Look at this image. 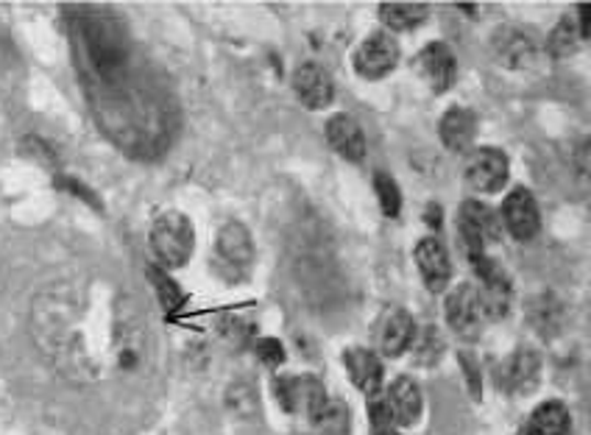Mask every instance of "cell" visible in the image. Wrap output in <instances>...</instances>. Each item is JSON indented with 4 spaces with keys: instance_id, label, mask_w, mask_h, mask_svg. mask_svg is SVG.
<instances>
[{
    "instance_id": "1",
    "label": "cell",
    "mask_w": 591,
    "mask_h": 435,
    "mask_svg": "<svg viewBox=\"0 0 591 435\" xmlns=\"http://www.w3.org/2000/svg\"><path fill=\"white\" fill-rule=\"evenodd\" d=\"M114 302L103 307L81 282H56L34 298L31 333L42 355L73 382H96L112 369Z\"/></svg>"
},
{
    "instance_id": "2",
    "label": "cell",
    "mask_w": 591,
    "mask_h": 435,
    "mask_svg": "<svg viewBox=\"0 0 591 435\" xmlns=\"http://www.w3.org/2000/svg\"><path fill=\"white\" fill-rule=\"evenodd\" d=\"M254 257H258V249L245 224L229 221L218 229L216 246H212V271L218 280L229 285L245 282L254 269Z\"/></svg>"
},
{
    "instance_id": "3",
    "label": "cell",
    "mask_w": 591,
    "mask_h": 435,
    "mask_svg": "<svg viewBox=\"0 0 591 435\" xmlns=\"http://www.w3.org/2000/svg\"><path fill=\"white\" fill-rule=\"evenodd\" d=\"M151 251H154L156 263L167 271L185 269L193 257V246H196V232L193 224L185 213H171L160 215L151 227Z\"/></svg>"
},
{
    "instance_id": "4",
    "label": "cell",
    "mask_w": 591,
    "mask_h": 435,
    "mask_svg": "<svg viewBox=\"0 0 591 435\" xmlns=\"http://www.w3.org/2000/svg\"><path fill=\"white\" fill-rule=\"evenodd\" d=\"M502 224L496 218V213L491 207H485L483 202H463L458 209V238L463 251L472 257L489 254V246H494L500 240Z\"/></svg>"
},
{
    "instance_id": "5",
    "label": "cell",
    "mask_w": 591,
    "mask_h": 435,
    "mask_svg": "<svg viewBox=\"0 0 591 435\" xmlns=\"http://www.w3.org/2000/svg\"><path fill=\"white\" fill-rule=\"evenodd\" d=\"M474 274H478L480 285V302H483V311L489 318H505L514 307V285H511L508 271L496 263L494 257H472Z\"/></svg>"
},
{
    "instance_id": "6",
    "label": "cell",
    "mask_w": 591,
    "mask_h": 435,
    "mask_svg": "<svg viewBox=\"0 0 591 435\" xmlns=\"http://www.w3.org/2000/svg\"><path fill=\"white\" fill-rule=\"evenodd\" d=\"M444 316H447L449 329H452L458 338L463 340H474L485 327V311L483 302H480L478 287L463 282V285L452 287L444 302Z\"/></svg>"
},
{
    "instance_id": "7",
    "label": "cell",
    "mask_w": 591,
    "mask_h": 435,
    "mask_svg": "<svg viewBox=\"0 0 591 435\" xmlns=\"http://www.w3.org/2000/svg\"><path fill=\"white\" fill-rule=\"evenodd\" d=\"M274 396L285 413L310 418L324 405L327 391L313 374H282L274 380Z\"/></svg>"
},
{
    "instance_id": "8",
    "label": "cell",
    "mask_w": 591,
    "mask_h": 435,
    "mask_svg": "<svg viewBox=\"0 0 591 435\" xmlns=\"http://www.w3.org/2000/svg\"><path fill=\"white\" fill-rule=\"evenodd\" d=\"M354 73L365 81H380L400 65V42L385 31H374L358 45L352 56Z\"/></svg>"
},
{
    "instance_id": "9",
    "label": "cell",
    "mask_w": 591,
    "mask_h": 435,
    "mask_svg": "<svg viewBox=\"0 0 591 435\" xmlns=\"http://www.w3.org/2000/svg\"><path fill=\"white\" fill-rule=\"evenodd\" d=\"M538 380H541V355L530 346H519L496 369V385L508 396H527L536 391Z\"/></svg>"
},
{
    "instance_id": "10",
    "label": "cell",
    "mask_w": 591,
    "mask_h": 435,
    "mask_svg": "<svg viewBox=\"0 0 591 435\" xmlns=\"http://www.w3.org/2000/svg\"><path fill=\"white\" fill-rule=\"evenodd\" d=\"M500 224L514 235L516 240H533L541 229V213H538V204L533 198V193L527 187H514V191L505 196L500 209Z\"/></svg>"
},
{
    "instance_id": "11",
    "label": "cell",
    "mask_w": 591,
    "mask_h": 435,
    "mask_svg": "<svg viewBox=\"0 0 591 435\" xmlns=\"http://www.w3.org/2000/svg\"><path fill=\"white\" fill-rule=\"evenodd\" d=\"M467 182L478 193H500L508 185L511 162L500 149H474L467 162Z\"/></svg>"
},
{
    "instance_id": "12",
    "label": "cell",
    "mask_w": 591,
    "mask_h": 435,
    "mask_svg": "<svg viewBox=\"0 0 591 435\" xmlns=\"http://www.w3.org/2000/svg\"><path fill=\"white\" fill-rule=\"evenodd\" d=\"M416 73L427 81L433 93H449L458 78V59H455L452 48L444 42H430L418 51L416 56Z\"/></svg>"
},
{
    "instance_id": "13",
    "label": "cell",
    "mask_w": 591,
    "mask_h": 435,
    "mask_svg": "<svg viewBox=\"0 0 591 435\" xmlns=\"http://www.w3.org/2000/svg\"><path fill=\"white\" fill-rule=\"evenodd\" d=\"M491 54L500 62L502 67L508 70H527V67L536 65V42L525 34L522 29L514 25H500V29L491 34Z\"/></svg>"
},
{
    "instance_id": "14",
    "label": "cell",
    "mask_w": 591,
    "mask_h": 435,
    "mask_svg": "<svg viewBox=\"0 0 591 435\" xmlns=\"http://www.w3.org/2000/svg\"><path fill=\"white\" fill-rule=\"evenodd\" d=\"M293 93L307 109H327L335 98V84L329 73L316 62H305L293 73Z\"/></svg>"
},
{
    "instance_id": "15",
    "label": "cell",
    "mask_w": 591,
    "mask_h": 435,
    "mask_svg": "<svg viewBox=\"0 0 591 435\" xmlns=\"http://www.w3.org/2000/svg\"><path fill=\"white\" fill-rule=\"evenodd\" d=\"M416 265L418 274L425 280V285L433 293H444L452 280V260H449L447 249L438 238H425L418 240L416 246Z\"/></svg>"
},
{
    "instance_id": "16",
    "label": "cell",
    "mask_w": 591,
    "mask_h": 435,
    "mask_svg": "<svg viewBox=\"0 0 591 435\" xmlns=\"http://www.w3.org/2000/svg\"><path fill=\"white\" fill-rule=\"evenodd\" d=\"M343 366H347L349 380H352V385L358 388V391H363L369 400L380 396V391H383L385 371H383V363H380V358H376L371 349L352 346V349L343 352Z\"/></svg>"
},
{
    "instance_id": "17",
    "label": "cell",
    "mask_w": 591,
    "mask_h": 435,
    "mask_svg": "<svg viewBox=\"0 0 591 435\" xmlns=\"http://www.w3.org/2000/svg\"><path fill=\"white\" fill-rule=\"evenodd\" d=\"M438 138L455 154H469L478 140V115L467 107H452L438 120Z\"/></svg>"
},
{
    "instance_id": "18",
    "label": "cell",
    "mask_w": 591,
    "mask_h": 435,
    "mask_svg": "<svg viewBox=\"0 0 591 435\" xmlns=\"http://www.w3.org/2000/svg\"><path fill=\"white\" fill-rule=\"evenodd\" d=\"M383 400L388 405L391 416H394L396 427H411V424H416L422 418L425 402H422V391H418L416 380H411V377H396L388 385V391H385Z\"/></svg>"
},
{
    "instance_id": "19",
    "label": "cell",
    "mask_w": 591,
    "mask_h": 435,
    "mask_svg": "<svg viewBox=\"0 0 591 435\" xmlns=\"http://www.w3.org/2000/svg\"><path fill=\"white\" fill-rule=\"evenodd\" d=\"M327 143L347 162H360L365 156V134L352 115L341 112L327 120Z\"/></svg>"
},
{
    "instance_id": "20",
    "label": "cell",
    "mask_w": 591,
    "mask_h": 435,
    "mask_svg": "<svg viewBox=\"0 0 591 435\" xmlns=\"http://www.w3.org/2000/svg\"><path fill=\"white\" fill-rule=\"evenodd\" d=\"M416 340V322L407 311H391L380 327V349L385 358H400Z\"/></svg>"
},
{
    "instance_id": "21",
    "label": "cell",
    "mask_w": 591,
    "mask_h": 435,
    "mask_svg": "<svg viewBox=\"0 0 591 435\" xmlns=\"http://www.w3.org/2000/svg\"><path fill=\"white\" fill-rule=\"evenodd\" d=\"M527 322L544 338H556L558 333L567 324V313H563L561 298L552 296V293H541V296H533L527 302Z\"/></svg>"
},
{
    "instance_id": "22",
    "label": "cell",
    "mask_w": 591,
    "mask_h": 435,
    "mask_svg": "<svg viewBox=\"0 0 591 435\" xmlns=\"http://www.w3.org/2000/svg\"><path fill=\"white\" fill-rule=\"evenodd\" d=\"M380 20L391 31H416L430 18L427 3H380Z\"/></svg>"
},
{
    "instance_id": "23",
    "label": "cell",
    "mask_w": 591,
    "mask_h": 435,
    "mask_svg": "<svg viewBox=\"0 0 591 435\" xmlns=\"http://www.w3.org/2000/svg\"><path fill=\"white\" fill-rule=\"evenodd\" d=\"M313 427L318 435H349L352 433V413L343 400H324V405L318 407L310 416Z\"/></svg>"
},
{
    "instance_id": "24",
    "label": "cell",
    "mask_w": 591,
    "mask_h": 435,
    "mask_svg": "<svg viewBox=\"0 0 591 435\" xmlns=\"http://www.w3.org/2000/svg\"><path fill=\"white\" fill-rule=\"evenodd\" d=\"M527 427L536 435H569L572 429V418H569V411L563 402H541V405L533 411L530 424Z\"/></svg>"
},
{
    "instance_id": "25",
    "label": "cell",
    "mask_w": 591,
    "mask_h": 435,
    "mask_svg": "<svg viewBox=\"0 0 591 435\" xmlns=\"http://www.w3.org/2000/svg\"><path fill=\"white\" fill-rule=\"evenodd\" d=\"M580 42H583V36H580L574 20L563 18L561 23L550 31V36H547V51H550V56H556V59H567V56L578 54Z\"/></svg>"
},
{
    "instance_id": "26",
    "label": "cell",
    "mask_w": 591,
    "mask_h": 435,
    "mask_svg": "<svg viewBox=\"0 0 591 435\" xmlns=\"http://www.w3.org/2000/svg\"><path fill=\"white\" fill-rule=\"evenodd\" d=\"M374 191H376V202H380L383 213L388 215V218H400L402 191L394 182V176H388V173H383V171L374 173Z\"/></svg>"
},
{
    "instance_id": "27",
    "label": "cell",
    "mask_w": 591,
    "mask_h": 435,
    "mask_svg": "<svg viewBox=\"0 0 591 435\" xmlns=\"http://www.w3.org/2000/svg\"><path fill=\"white\" fill-rule=\"evenodd\" d=\"M369 424H371V433L374 435H394L396 422L394 416H391L388 405H385L383 396H374V400H369Z\"/></svg>"
},
{
    "instance_id": "28",
    "label": "cell",
    "mask_w": 591,
    "mask_h": 435,
    "mask_svg": "<svg viewBox=\"0 0 591 435\" xmlns=\"http://www.w3.org/2000/svg\"><path fill=\"white\" fill-rule=\"evenodd\" d=\"M151 282H154L156 293H160L162 307H165L167 313H174L176 307H179V304H182V291H179V285H176V282L171 280V276H167L162 269H154V271H151Z\"/></svg>"
},
{
    "instance_id": "29",
    "label": "cell",
    "mask_w": 591,
    "mask_h": 435,
    "mask_svg": "<svg viewBox=\"0 0 591 435\" xmlns=\"http://www.w3.org/2000/svg\"><path fill=\"white\" fill-rule=\"evenodd\" d=\"M444 355V338L438 329H427L422 338L416 340V360L418 363H436Z\"/></svg>"
},
{
    "instance_id": "30",
    "label": "cell",
    "mask_w": 591,
    "mask_h": 435,
    "mask_svg": "<svg viewBox=\"0 0 591 435\" xmlns=\"http://www.w3.org/2000/svg\"><path fill=\"white\" fill-rule=\"evenodd\" d=\"M254 352H258L260 363L269 366V369H280V366H285L287 360L285 346H282V340L276 338H260L258 344H254Z\"/></svg>"
},
{
    "instance_id": "31",
    "label": "cell",
    "mask_w": 591,
    "mask_h": 435,
    "mask_svg": "<svg viewBox=\"0 0 591 435\" xmlns=\"http://www.w3.org/2000/svg\"><path fill=\"white\" fill-rule=\"evenodd\" d=\"M460 360H463V369H467V382H472V394L474 396H480V380H478V363H474V358L472 355H460Z\"/></svg>"
},
{
    "instance_id": "32",
    "label": "cell",
    "mask_w": 591,
    "mask_h": 435,
    "mask_svg": "<svg viewBox=\"0 0 591 435\" xmlns=\"http://www.w3.org/2000/svg\"><path fill=\"white\" fill-rule=\"evenodd\" d=\"M578 20H580V23H578V31H580V36H583V42L585 40H589V3H583V7H580L578 9Z\"/></svg>"
},
{
    "instance_id": "33",
    "label": "cell",
    "mask_w": 591,
    "mask_h": 435,
    "mask_svg": "<svg viewBox=\"0 0 591 435\" xmlns=\"http://www.w3.org/2000/svg\"><path fill=\"white\" fill-rule=\"evenodd\" d=\"M427 221H430L433 227L441 224V209H438V204H430V209H427Z\"/></svg>"
},
{
    "instance_id": "34",
    "label": "cell",
    "mask_w": 591,
    "mask_h": 435,
    "mask_svg": "<svg viewBox=\"0 0 591 435\" xmlns=\"http://www.w3.org/2000/svg\"><path fill=\"white\" fill-rule=\"evenodd\" d=\"M519 435H536V433H533V429L530 427H525V429H522V433Z\"/></svg>"
}]
</instances>
